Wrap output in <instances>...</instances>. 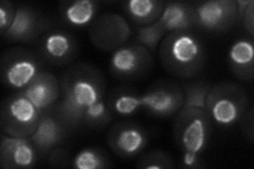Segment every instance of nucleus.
I'll return each instance as SVG.
<instances>
[{"label": "nucleus", "mask_w": 254, "mask_h": 169, "mask_svg": "<svg viewBox=\"0 0 254 169\" xmlns=\"http://www.w3.org/2000/svg\"><path fill=\"white\" fill-rule=\"evenodd\" d=\"M170 54L172 59L181 67L194 65L201 54L198 40L190 34H179L171 42Z\"/></svg>", "instance_id": "f257e3e1"}, {"label": "nucleus", "mask_w": 254, "mask_h": 169, "mask_svg": "<svg viewBox=\"0 0 254 169\" xmlns=\"http://www.w3.org/2000/svg\"><path fill=\"white\" fill-rule=\"evenodd\" d=\"M100 101V92L92 82L87 79H76L68 90L69 107L77 112L84 111Z\"/></svg>", "instance_id": "f03ea898"}, {"label": "nucleus", "mask_w": 254, "mask_h": 169, "mask_svg": "<svg viewBox=\"0 0 254 169\" xmlns=\"http://www.w3.org/2000/svg\"><path fill=\"white\" fill-rule=\"evenodd\" d=\"M208 141V127L201 116H194L186 125L181 134V143L186 151L199 152L204 148Z\"/></svg>", "instance_id": "7ed1b4c3"}, {"label": "nucleus", "mask_w": 254, "mask_h": 169, "mask_svg": "<svg viewBox=\"0 0 254 169\" xmlns=\"http://www.w3.org/2000/svg\"><path fill=\"white\" fill-rule=\"evenodd\" d=\"M232 9L227 1H206L197 7V19L204 28L216 29L227 21Z\"/></svg>", "instance_id": "20e7f679"}, {"label": "nucleus", "mask_w": 254, "mask_h": 169, "mask_svg": "<svg viewBox=\"0 0 254 169\" xmlns=\"http://www.w3.org/2000/svg\"><path fill=\"white\" fill-rule=\"evenodd\" d=\"M36 63L28 58L17 59L7 67L5 79L7 84L16 89L27 88L37 77Z\"/></svg>", "instance_id": "39448f33"}, {"label": "nucleus", "mask_w": 254, "mask_h": 169, "mask_svg": "<svg viewBox=\"0 0 254 169\" xmlns=\"http://www.w3.org/2000/svg\"><path fill=\"white\" fill-rule=\"evenodd\" d=\"M2 152L9 155L13 164L17 167H31L34 164V149L25 139L6 138L2 142Z\"/></svg>", "instance_id": "423d86ee"}, {"label": "nucleus", "mask_w": 254, "mask_h": 169, "mask_svg": "<svg viewBox=\"0 0 254 169\" xmlns=\"http://www.w3.org/2000/svg\"><path fill=\"white\" fill-rule=\"evenodd\" d=\"M22 94L33 103L38 111L49 106L57 98V92L50 80L38 76L26 88Z\"/></svg>", "instance_id": "0eeeda50"}, {"label": "nucleus", "mask_w": 254, "mask_h": 169, "mask_svg": "<svg viewBox=\"0 0 254 169\" xmlns=\"http://www.w3.org/2000/svg\"><path fill=\"white\" fill-rule=\"evenodd\" d=\"M7 111L10 117L20 126H32L38 116V109L23 94L10 102Z\"/></svg>", "instance_id": "6e6552de"}, {"label": "nucleus", "mask_w": 254, "mask_h": 169, "mask_svg": "<svg viewBox=\"0 0 254 169\" xmlns=\"http://www.w3.org/2000/svg\"><path fill=\"white\" fill-rule=\"evenodd\" d=\"M142 106L157 114H169L176 108L177 99L169 90L157 89L141 96Z\"/></svg>", "instance_id": "1a4fd4ad"}, {"label": "nucleus", "mask_w": 254, "mask_h": 169, "mask_svg": "<svg viewBox=\"0 0 254 169\" xmlns=\"http://www.w3.org/2000/svg\"><path fill=\"white\" fill-rule=\"evenodd\" d=\"M115 145L118 150L127 156L136 155L145 146V136L136 127H127L119 131Z\"/></svg>", "instance_id": "9d476101"}, {"label": "nucleus", "mask_w": 254, "mask_h": 169, "mask_svg": "<svg viewBox=\"0 0 254 169\" xmlns=\"http://www.w3.org/2000/svg\"><path fill=\"white\" fill-rule=\"evenodd\" d=\"M189 18L188 11L184 5L180 3H170L162 10L158 25L162 30H182L188 27Z\"/></svg>", "instance_id": "9b49d317"}, {"label": "nucleus", "mask_w": 254, "mask_h": 169, "mask_svg": "<svg viewBox=\"0 0 254 169\" xmlns=\"http://www.w3.org/2000/svg\"><path fill=\"white\" fill-rule=\"evenodd\" d=\"M211 114L213 119L219 125H232L240 116V108L234 100L228 98V96H221L215 100V102H213Z\"/></svg>", "instance_id": "f8f14e48"}, {"label": "nucleus", "mask_w": 254, "mask_h": 169, "mask_svg": "<svg viewBox=\"0 0 254 169\" xmlns=\"http://www.w3.org/2000/svg\"><path fill=\"white\" fill-rule=\"evenodd\" d=\"M140 56L133 48L125 47L118 49L111 56L110 65L120 74H131L140 65Z\"/></svg>", "instance_id": "ddd939ff"}, {"label": "nucleus", "mask_w": 254, "mask_h": 169, "mask_svg": "<svg viewBox=\"0 0 254 169\" xmlns=\"http://www.w3.org/2000/svg\"><path fill=\"white\" fill-rule=\"evenodd\" d=\"M95 13L94 3L90 0H77L68 4L65 10V18L73 26H86L93 19Z\"/></svg>", "instance_id": "4468645a"}, {"label": "nucleus", "mask_w": 254, "mask_h": 169, "mask_svg": "<svg viewBox=\"0 0 254 169\" xmlns=\"http://www.w3.org/2000/svg\"><path fill=\"white\" fill-rule=\"evenodd\" d=\"M44 47L46 53L50 57L61 59L69 54L72 48V43L66 34L52 33L46 37Z\"/></svg>", "instance_id": "2eb2a0df"}, {"label": "nucleus", "mask_w": 254, "mask_h": 169, "mask_svg": "<svg viewBox=\"0 0 254 169\" xmlns=\"http://www.w3.org/2000/svg\"><path fill=\"white\" fill-rule=\"evenodd\" d=\"M229 57L236 67H248L254 58V47L248 39H240L231 46Z\"/></svg>", "instance_id": "dca6fc26"}, {"label": "nucleus", "mask_w": 254, "mask_h": 169, "mask_svg": "<svg viewBox=\"0 0 254 169\" xmlns=\"http://www.w3.org/2000/svg\"><path fill=\"white\" fill-rule=\"evenodd\" d=\"M33 29V16L27 10L19 9L14 13V17L6 32L10 36L21 38L28 35Z\"/></svg>", "instance_id": "f3484780"}, {"label": "nucleus", "mask_w": 254, "mask_h": 169, "mask_svg": "<svg viewBox=\"0 0 254 169\" xmlns=\"http://www.w3.org/2000/svg\"><path fill=\"white\" fill-rule=\"evenodd\" d=\"M159 3L152 0H130L126 4V10L132 18L140 21L150 20L156 14Z\"/></svg>", "instance_id": "a211bd4d"}, {"label": "nucleus", "mask_w": 254, "mask_h": 169, "mask_svg": "<svg viewBox=\"0 0 254 169\" xmlns=\"http://www.w3.org/2000/svg\"><path fill=\"white\" fill-rule=\"evenodd\" d=\"M59 126L50 118L43 119L33 135L34 141L41 146H51L58 141Z\"/></svg>", "instance_id": "6ab92c4d"}, {"label": "nucleus", "mask_w": 254, "mask_h": 169, "mask_svg": "<svg viewBox=\"0 0 254 169\" xmlns=\"http://www.w3.org/2000/svg\"><path fill=\"white\" fill-rule=\"evenodd\" d=\"M73 164L77 169H98L103 166V161L98 152L92 149H84L75 156Z\"/></svg>", "instance_id": "aec40b11"}, {"label": "nucleus", "mask_w": 254, "mask_h": 169, "mask_svg": "<svg viewBox=\"0 0 254 169\" xmlns=\"http://www.w3.org/2000/svg\"><path fill=\"white\" fill-rule=\"evenodd\" d=\"M142 106L141 98L130 94L118 96L114 103V108L121 115H130Z\"/></svg>", "instance_id": "412c9836"}, {"label": "nucleus", "mask_w": 254, "mask_h": 169, "mask_svg": "<svg viewBox=\"0 0 254 169\" xmlns=\"http://www.w3.org/2000/svg\"><path fill=\"white\" fill-rule=\"evenodd\" d=\"M162 32V28L158 25L155 26H149L142 28L139 32V39L142 44L149 48H154L157 44L158 40L160 38Z\"/></svg>", "instance_id": "4be33fe9"}, {"label": "nucleus", "mask_w": 254, "mask_h": 169, "mask_svg": "<svg viewBox=\"0 0 254 169\" xmlns=\"http://www.w3.org/2000/svg\"><path fill=\"white\" fill-rule=\"evenodd\" d=\"M106 112V106L104 102L98 101L97 103H94L91 106H89L85 110V116L91 118V119H99L101 117L104 116Z\"/></svg>", "instance_id": "5701e85b"}, {"label": "nucleus", "mask_w": 254, "mask_h": 169, "mask_svg": "<svg viewBox=\"0 0 254 169\" xmlns=\"http://www.w3.org/2000/svg\"><path fill=\"white\" fill-rule=\"evenodd\" d=\"M14 17V14L10 12L9 9H6L3 5L0 6V27H1V30H7V28L10 27L12 19Z\"/></svg>", "instance_id": "b1692460"}, {"label": "nucleus", "mask_w": 254, "mask_h": 169, "mask_svg": "<svg viewBox=\"0 0 254 169\" xmlns=\"http://www.w3.org/2000/svg\"><path fill=\"white\" fill-rule=\"evenodd\" d=\"M204 96L202 98L201 92L199 93H195L193 95H190V98L189 100V106L190 107H195V108H202L204 107Z\"/></svg>", "instance_id": "393cba45"}, {"label": "nucleus", "mask_w": 254, "mask_h": 169, "mask_svg": "<svg viewBox=\"0 0 254 169\" xmlns=\"http://www.w3.org/2000/svg\"><path fill=\"white\" fill-rule=\"evenodd\" d=\"M198 160V154L190 151H185L184 154V164L188 167H192L196 164Z\"/></svg>", "instance_id": "a878e982"}]
</instances>
